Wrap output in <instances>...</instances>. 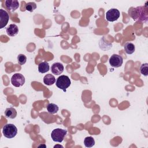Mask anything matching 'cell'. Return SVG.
<instances>
[{
  "mask_svg": "<svg viewBox=\"0 0 148 148\" xmlns=\"http://www.w3.org/2000/svg\"><path fill=\"white\" fill-rule=\"evenodd\" d=\"M67 131L61 128H56L51 133V137L53 141L61 143L63 141L65 136L66 135Z\"/></svg>",
  "mask_w": 148,
  "mask_h": 148,
  "instance_id": "obj_4",
  "label": "cell"
},
{
  "mask_svg": "<svg viewBox=\"0 0 148 148\" xmlns=\"http://www.w3.org/2000/svg\"><path fill=\"white\" fill-rule=\"evenodd\" d=\"M36 3L32 2H29L27 3L25 6V10L29 12H32L35 9H36Z\"/></svg>",
  "mask_w": 148,
  "mask_h": 148,
  "instance_id": "obj_18",
  "label": "cell"
},
{
  "mask_svg": "<svg viewBox=\"0 0 148 148\" xmlns=\"http://www.w3.org/2000/svg\"><path fill=\"white\" fill-rule=\"evenodd\" d=\"M71 83V80L68 76L61 75L57 79L56 85L58 88L66 91V89L70 86Z\"/></svg>",
  "mask_w": 148,
  "mask_h": 148,
  "instance_id": "obj_3",
  "label": "cell"
},
{
  "mask_svg": "<svg viewBox=\"0 0 148 148\" xmlns=\"http://www.w3.org/2000/svg\"><path fill=\"white\" fill-rule=\"evenodd\" d=\"M56 78L51 74H47L43 77V83L47 86H51L55 83Z\"/></svg>",
  "mask_w": 148,
  "mask_h": 148,
  "instance_id": "obj_13",
  "label": "cell"
},
{
  "mask_svg": "<svg viewBox=\"0 0 148 148\" xmlns=\"http://www.w3.org/2000/svg\"><path fill=\"white\" fill-rule=\"evenodd\" d=\"M7 34L10 36H14L18 32V28L14 24H10L6 29Z\"/></svg>",
  "mask_w": 148,
  "mask_h": 148,
  "instance_id": "obj_11",
  "label": "cell"
},
{
  "mask_svg": "<svg viewBox=\"0 0 148 148\" xmlns=\"http://www.w3.org/2000/svg\"><path fill=\"white\" fill-rule=\"evenodd\" d=\"M124 50L125 51V53L128 54H131L133 53H134L135 50V45L131 42H127L125 44L124 46Z\"/></svg>",
  "mask_w": 148,
  "mask_h": 148,
  "instance_id": "obj_15",
  "label": "cell"
},
{
  "mask_svg": "<svg viewBox=\"0 0 148 148\" xmlns=\"http://www.w3.org/2000/svg\"><path fill=\"white\" fill-rule=\"evenodd\" d=\"M17 61L19 65H24L27 61V57L24 54H20L17 56Z\"/></svg>",
  "mask_w": 148,
  "mask_h": 148,
  "instance_id": "obj_20",
  "label": "cell"
},
{
  "mask_svg": "<svg viewBox=\"0 0 148 148\" xmlns=\"http://www.w3.org/2000/svg\"><path fill=\"white\" fill-rule=\"evenodd\" d=\"M140 72L145 76L148 75V64L145 63L142 64L140 67Z\"/></svg>",
  "mask_w": 148,
  "mask_h": 148,
  "instance_id": "obj_19",
  "label": "cell"
},
{
  "mask_svg": "<svg viewBox=\"0 0 148 148\" xmlns=\"http://www.w3.org/2000/svg\"><path fill=\"white\" fill-rule=\"evenodd\" d=\"M11 83L14 87H21L25 83V77L21 73H15L12 76L11 78Z\"/></svg>",
  "mask_w": 148,
  "mask_h": 148,
  "instance_id": "obj_5",
  "label": "cell"
},
{
  "mask_svg": "<svg viewBox=\"0 0 148 148\" xmlns=\"http://www.w3.org/2000/svg\"><path fill=\"white\" fill-rule=\"evenodd\" d=\"M50 69V66L47 62L43 61L38 65V71L41 73H45Z\"/></svg>",
  "mask_w": 148,
  "mask_h": 148,
  "instance_id": "obj_14",
  "label": "cell"
},
{
  "mask_svg": "<svg viewBox=\"0 0 148 148\" xmlns=\"http://www.w3.org/2000/svg\"><path fill=\"white\" fill-rule=\"evenodd\" d=\"M109 61L111 66L114 68H119L122 65L123 58L121 56L114 54L111 56Z\"/></svg>",
  "mask_w": 148,
  "mask_h": 148,
  "instance_id": "obj_6",
  "label": "cell"
},
{
  "mask_svg": "<svg viewBox=\"0 0 148 148\" xmlns=\"http://www.w3.org/2000/svg\"><path fill=\"white\" fill-rule=\"evenodd\" d=\"M2 133L5 137L9 139L13 138L17 134V128L13 124H6L3 127Z\"/></svg>",
  "mask_w": 148,
  "mask_h": 148,
  "instance_id": "obj_2",
  "label": "cell"
},
{
  "mask_svg": "<svg viewBox=\"0 0 148 148\" xmlns=\"http://www.w3.org/2000/svg\"><path fill=\"white\" fill-rule=\"evenodd\" d=\"M58 106L53 103H49L47 106V110L48 112L50 114H54L56 113L58 110Z\"/></svg>",
  "mask_w": 148,
  "mask_h": 148,
  "instance_id": "obj_16",
  "label": "cell"
},
{
  "mask_svg": "<svg viewBox=\"0 0 148 148\" xmlns=\"http://www.w3.org/2000/svg\"><path fill=\"white\" fill-rule=\"evenodd\" d=\"M84 145L86 147H92L95 145V140L91 136H87L84 140Z\"/></svg>",
  "mask_w": 148,
  "mask_h": 148,
  "instance_id": "obj_17",
  "label": "cell"
},
{
  "mask_svg": "<svg viewBox=\"0 0 148 148\" xmlns=\"http://www.w3.org/2000/svg\"><path fill=\"white\" fill-rule=\"evenodd\" d=\"M6 8L10 12H14L19 7V2L17 0H6L5 1Z\"/></svg>",
  "mask_w": 148,
  "mask_h": 148,
  "instance_id": "obj_9",
  "label": "cell"
},
{
  "mask_svg": "<svg viewBox=\"0 0 148 148\" xmlns=\"http://www.w3.org/2000/svg\"><path fill=\"white\" fill-rule=\"evenodd\" d=\"M9 16L7 12L2 9H0V28L2 29L6 27L8 23Z\"/></svg>",
  "mask_w": 148,
  "mask_h": 148,
  "instance_id": "obj_8",
  "label": "cell"
},
{
  "mask_svg": "<svg viewBox=\"0 0 148 148\" xmlns=\"http://www.w3.org/2000/svg\"><path fill=\"white\" fill-rule=\"evenodd\" d=\"M128 14L134 20L146 23L148 20V9L147 2L145 6L131 8L128 10Z\"/></svg>",
  "mask_w": 148,
  "mask_h": 148,
  "instance_id": "obj_1",
  "label": "cell"
},
{
  "mask_svg": "<svg viewBox=\"0 0 148 148\" xmlns=\"http://www.w3.org/2000/svg\"><path fill=\"white\" fill-rule=\"evenodd\" d=\"M120 12L118 9L113 8L110 10H109L106 13V18L108 21L113 22L114 21H116L120 17Z\"/></svg>",
  "mask_w": 148,
  "mask_h": 148,
  "instance_id": "obj_7",
  "label": "cell"
},
{
  "mask_svg": "<svg viewBox=\"0 0 148 148\" xmlns=\"http://www.w3.org/2000/svg\"><path fill=\"white\" fill-rule=\"evenodd\" d=\"M51 71L53 74L59 75L63 72L64 66L60 62H55L51 66Z\"/></svg>",
  "mask_w": 148,
  "mask_h": 148,
  "instance_id": "obj_10",
  "label": "cell"
},
{
  "mask_svg": "<svg viewBox=\"0 0 148 148\" xmlns=\"http://www.w3.org/2000/svg\"><path fill=\"white\" fill-rule=\"evenodd\" d=\"M5 116L6 118L13 119L17 116V111L13 107L8 108L5 111Z\"/></svg>",
  "mask_w": 148,
  "mask_h": 148,
  "instance_id": "obj_12",
  "label": "cell"
}]
</instances>
